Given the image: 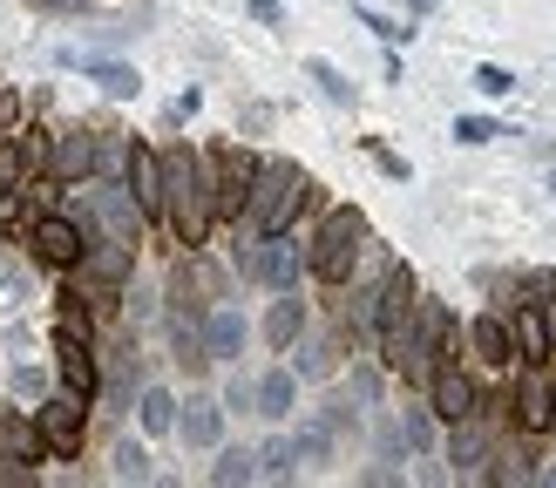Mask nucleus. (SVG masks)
I'll list each match as a JSON object with an SVG mask.
<instances>
[{"instance_id": "1", "label": "nucleus", "mask_w": 556, "mask_h": 488, "mask_svg": "<svg viewBox=\"0 0 556 488\" xmlns=\"http://www.w3.org/2000/svg\"><path fill=\"white\" fill-rule=\"evenodd\" d=\"M163 224L177 231V244H190V252H204V237L217 224V210H211V170H204V156L177 143V150H163Z\"/></svg>"}, {"instance_id": "2", "label": "nucleus", "mask_w": 556, "mask_h": 488, "mask_svg": "<svg viewBox=\"0 0 556 488\" xmlns=\"http://www.w3.org/2000/svg\"><path fill=\"white\" fill-rule=\"evenodd\" d=\"M305 170L292 156H258V170H252V197H244V217L238 224H252V237H286L292 231V217L305 204Z\"/></svg>"}, {"instance_id": "3", "label": "nucleus", "mask_w": 556, "mask_h": 488, "mask_svg": "<svg viewBox=\"0 0 556 488\" xmlns=\"http://www.w3.org/2000/svg\"><path fill=\"white\" fill-rule=\"evenodd\" d=\"M359 258H367V217L359 210H332L326 224L305 237V271L326 279V285H346Z\"/></svg>"}, {"instance_id": "4", "label": "nucleus", "mask_w": 556, "mask_h": 488, "mask_svg": "<svg viewBox=\"0 0 556 488\" xmlns=\"http://www.w3.org/2000/svg\"><path fill=\"white\" fill-rule=\"evenodd\" d=\"M68 217H75L81 231H102L109 244H129V252L143 244V210H136V197H129L123 183H96V190H81V204H75Z\"/></svg>"}, {"instance_id": "5", "label": "nucleus", "mask_w": 556, "mask_h": 488, "mask_svg": "<svg viewBox=\"0 0 556 488\" xmlns=\"http://www.w3.org/2000/svg\"><path fill=\"white\" fill-rule=\"evenodd\" d=\"M129 271H136V252H129V244L89 237V244H81V265H75V292H68V298H89V306H109V298H123Z\"/></svg>"}, {"instance_id": "6", "label": "nucleus", "mask_w": 556, "mask_h": 488, "mask_svg": "<svg viewBox=\"0 0 556 488\" xmlns=\"http://www.w3.org/2000/svg\"><path fill=\"white\" fill-rule=\"evenodd\" d=\"M211 306H225V271H217L204 252H190L170 265V319H190V325H204Z\"/></svg>"}, {"instance_id": "7", "label": "nucleus", "mask_w": 556, "mask_h": 488, "mask_svg": "<svg viewBox=\"0 0 556 488\" xmlns=\"http://www.w3.org/2000/svg\"><path fill=\"white\" fill-rule=\"evenodd\" d=\"M238 271L258 279L271 292H299V271H305V244L286 231V237H258V244H238Z\"/></svg>"}, {"instance_id": "8", "label": "nucleus", "mask_w": 556, "mask_h": 488, "mask_svg": "<svg viewBox=\"0 0 556 488\" xmlns=\"http://www.w3.org/2000/svg\"><path fill=\"white\" fill-rule=\"evenodd\" d=\"M35 434H41V448L54 461H75L81 441H89V400H75V394H48L35 407Z\"/></svg>"}, {"instance_id": "9", "label": "nucleus", "mask_w": 556, "mask_h": 488, "mask_svg": "<svg viewBox=\"0 0 556 488\" xmlns=\"http://www.w3.org/2000/svg\"><path fill=\"white\" fill-rule=\"evenodd\" d=\"M211 210L217 217H244V197H252V170H258V156L252 150H238V143H225L211 163Z\"/></svg>"}, {"instance_id": "10", "label": "nucleus", "mask_w": 556, "mask_h": 488, "mask_svg": "<svg viewBox=\"0 0 556 488\" xmlns=\"http://www.w3.org/2000/svg\"><path fill=\"white\" fill-rule=\"evenodd\" d=\"M27 244H35V258H41V265L75 271V265H81V244H89V231H81L68 210H48V217H35V224H27Z\"/></svg>"}, {"instance_id": "11", "label": "nucleus", "mask_w": 556, "mask_h": 488, "mask_svg": "<svg viewBox=\"0 0 556 488\" xmlns=\"http://www.w3.org/2000/svg\"><path fill=\"white\" fill-rule=\"evenodd\" d=\"M123 190L136 197L143 224H150V217H163V156L143 143V136H129V156H123Z\"/></svg>"}, {"instance_id": "12", "label": "nucleus", "mask_w": 556, "mask_h": 488, "mask_svg": "<svg viewBox=\"0 0 556 488\" xmlns=\"http://www.w3.org/2000/svg\"><path fill=\"white\" fill-rule=\"evenodd\" d=\"M48 177L54 183H89L96 177V129H48Z\"/></svg>"}, {"instance_id": "13", "label": "nucleus", "mask_w": 556, "mask_h": 488, "mask_svg": "<svg viewBox=\"0 0 556 488\" xmlns=\"http://www.w3.org/2000/svg\"><path fill=\"white\" fill-rule=\"evenodd\" d=\"M536 475H543V454H536L530 434H522V441H495L489 461H482L489 488H536Z\"/></svg>"}, {"instance_id": "14", "label": "nucleus", "mask_w": 556, "mask_h": 488, "mask_svg": "<svg viewBox=\"0 0 556 488\" xmlns=\"http://www.w3.org/2000/svg\"><path fill=\"white\" fill-rule=\"evenodd\" d=\"M428 414H441V421H468V414H482L476 380H468L462 367H434V373H428Z\"/></svg>"}, {"instance_id": "15", "label": "nucleus", "mask_w": 556, "mask_h": 488, "mask_svg": "<svg viewBox=\"0 0 556 488\" xmlns=\"http://www.w3.org/2000/svg\"><path fill=\"white\" fill-rule=\"evenodd\" d=\"M549 394H556V373H549V360H543V367H522V380H516L509 407H516V421L530 427V434H543V427H549Z\"/></svg>"}, {"instance_id": "16", "label": "nucleus", "mask_w": 556, "mask_h": 488, "mask_svg": "<svg viewBox=\"0 0 556 488\" xmlns=\"http://www.w3.org/2000/svg\"><path fill=\"white\" fill-rule=\"evenodd\" d=\"M489 448H495V434L482 427V414H468V421H455V434H448V461H441V468H455V475H468V481H482Z\"/></svg>"}, {"instance_id": "17", "label": "nucleus", "mask_w": 556, "mask_h": 488, "mask_svg": "<svg viewBox=\"0 0 556 488\" xmlns=\"http://www.w3.org/2000/svg\"><path fill=\"white\" fill-rule=\"evenodd\" d=\"M244 333H252V325H244L238 306H211L204 312V360L211 367H231L238 352H244Z\"/></svg>"}, {"instance_id": "18", "label": "nucleus", "mask_w": 556, "mask_h": 488, "mask_svg": "<svg viewBox=\"0 0 556 488\" xmlns=\"http://www.w3.org/2000/svg\"><path fill=\"white\" fill-rule=\"evenodd\" d=\"M54 373H62V394L89 400V394H96V360H89V339L54 333Z\"/></svg>"}, {"instance_id": "19", "label": "nucleus", "mask_w": 556, "mask_h": 488, "mask_svg": "<svg viewBox=\"0 0 556 488\" xmlns=\"http://www.w3.org/2000/svg\"><path fill=\"white\" fill-rule=\"evenodd\" d=\"M184 414H177V434L190 448H217V434H225V407H217V394H190L177 400Z\"/></svg>"}, {"instance_id": "20", "label": "nucleus", "mask_w": 556, "mask_h": 488, "mask_svg": "<svg viewBox=\"0 0 556 488\" xmlns=\"http://www.w3.org/2000/svg\"><path fill=\"white\" fill-rule=\"evenodd\" d=\"M292 407H299V380H292V367H271V373L252 380V414H258V421H286Z\"/></svg>"}, {"instance_id": "21", "label": "nucleus", "mask_w": 556, "mask_h": 488, "mask_svg": "<svg viewBox=\"0 0 556 488\" xmlns=\"http://www.w3.org/2000/svg\"><path fill=\"white\" fill-rule=\"evenodd\" d=\"M258 333H265V346H271V352H292V346H299V333H305V298H299V292H278Z\"/></svg>"}, {"instance_id": "22", "label": "nucleus", "mask_w": 556, "mask_h": 488, "mask_svg": "<svg viewBox=\"0 0 556 488\" xmlns=\"http://www.w3.org/2000/svg\"><path fill=\"white\" fill-rule=\"evenodd\" d=\"M468 352H476V360H489V367H509V360H516L509 319H503V312H482L476 325H468Z\"/></svg>"}, {"instance_id": "23", "label": "nucleus", "mask_w": 556, "mask_h": 488, "mask_svg": "<svg viewBox=\"0 0 556 488\" xmlns=\"http://www.w3.org/2000/svg\"><path fill=\"white\" fill-rule=\"evenodd\" d=\"M41 454H48V448H41V434H35V421H27L21 407H14V414H0V461H14V468H35Z\"/></svg>"}, {"instance_id": "24", "label": "nucleus", "mask_w": 556, "mask_h": 488, "mask_svg": "<svg viewBox=\"0 0 556 488\" xmlns=\"http://www.w3.org/2000/svg\"><path fill=\"white\" fill-rule=\"evenodd\" d=\"M509 339H516V352H522L530 367H543V360H549V319H543V306H516Z\"/></svg>"}, {"instance_id": "25", "label": "nucleus", "mask_w": 556, "mask_h": 488, "mask_svg": "<svg viewBox=\"0 0 556 488\" xmlns=\"http://www.w3.org/2000/svg\"><path fill=\"white\" fill-rule=\"evenodd\" d=\"M129 407H136V427L143 434H177V394L170 387H143Z\"/></svg>"}, {"instance_id": "26", "label": "nucleus", "mask_w": 556, "mask_h": 488, "mask_svg": "<svg viewBox=\"0 0 556 488\" xmlns=\"http://www.w3.org/2000/svg\"><path fill=\"white\" fill-rule=\"evenodd\" d=\"M286 441H292V454L305 461V468H326L332 448H340V434H332V427L313 414V421H299V434H286Z\"/></svg>"}, {"instance_id": "27", "label": "nucleus", "mask_w": 556, "mask_h": 488, "mask_svg": "<svg viewBox=\"0 0 556 488\" xmlns=\"http://www.w3.org/2000/svg\"><path fill=\"white\" fill-rule=\"evenodd\" d=\"M81 75H89V81H102V95H116V102L143 95V75H136L129 62H89V54H81Z\"/></svg>"}, {"instance_id": "28", "label": "nucleus", "mask_w": 556, "mask_h": 488, "mask_svg": "<svg viewBox=\"0 0 556 488\" xmlns=\"http://www.w3.org/2000/svg\"><path fill=\"white\" fill-rule=\"evenodd\" d=\"M252 454H258V475H265L271 488H292V481H299V454H292L286 434H271V441H265V448H252Z\"/></svg>"}, {"instance_id": "29", "label": "nucleus", "mask_w": 556, "mask_h": 488, "mask_svg": "<svg viewBox=\"0 0 556 488\" xmlns=\"http://www.w3.org/2000/svg\"><path fill=\"white\" fill-rule=\"evenodd\" d=\"M252 481H258V454L252 448H225V454H217L211 488H252Z\"/></svg>"}, {"instance_id": "30", "label": "nucleus", "mask_w": 556, "mask_h": 488, "mask_svg": "<svg viewBox=\"0 0 556 488\" xmlns=\"http://www.w3.org/2000/svg\"><path fill=\"white\" fill-rule=\"evenodd\" d=\"M109 468H116V481H123V488H150V448L123 434V441H116V461H109Z\"/></svg>"}, {"instance_id": "31", "label": "nucleus", "mask_w": 556, "mask_h": 488, "mask_svg": "<svg viewBox=\"0 0 556 488\" xmlns=\"http://www.w3.org/2000/svg\"><path fill=\"white\" fill-rule=\"evenodd\" d=\"M401 448H414V454H428L434 448V414H428V407H401Z\"/></svg>"}, {"instance_id": "32", "label": "nucleus", "mask_w": 556, "mask_h": 488, "mask_svg": "<svg viewBox=\"0 0 556 488\" xmlns=\"http://www.w3.org/2000/svg\"><path fill=\"white\" fill-rule=\"evenodd\" d=\"M14 150H21V170L27 177H48V129H21Z\"/></svg>"}, {"instance_id": "33", "label": "nucleus", "mask_w": 556, "mask_h": 488, "mask_svg": "<svg viewBox=\"0 0 556 488\" xmlns=\"http://www.w3.org/2000/svg\"><path fill=\"white\" fill-rule=\"evenodd\" d=\"M305 75L319 81V95H326V102H353V81H346L340 68H332V62H319V54H313V62H305Z\"/></svg>"}, {"instance_id": "34", "label": "nucleus", "mask_w": 556, "mask_h": 488, "mask_svg": "<svg viewBox=\"0 0 556 488\" xmlns=\"http://www.w3.org/2000/svg\"><path fill=\"white\" fill-rule=\"evenodd\" d=\"M123 156H129V136L123 129H96V177L102 170H123Z\"/></svg>"}, {"instance_id": "35", "label": "nucleus", "mask_w": 556, "mask_h": 488, "mask_svg": "<svg viewBox=\"0 0 556 488\" xmlns=\"http://www.w3.org/2000/svg\"><path fill=\"white\" fill-rule=\"evenodd\" d=\"M8 387H14V400H48V373H41V367H27V360H21V367L8 373Z\"/></svg>"}, {"instance_id": "36", "label": "nucleus", "mask_w": 556, "mask_h": 488, "mask_svg": "<svg viewBox=\"0 0 556 488\" xmlns=\"http://www.w3.org/2000/svg\"><path fill=\"white\" fill-rule=\"evenodd\" d=\"M359 488H407V468L401 461H367V468H359Z\"/></svg>"}, {"instance_id": "37", "label": "nucleus", "mask_w": 556, "mask_h": 488, "mask_svg": "<svg viewBox=\"0 0 556 488\" xmlns=\"http://www.w3.org/2000/svg\"><path fill=\"white\" fill-rule=\"evenodd\" d=\"M21 183H27L21 150H14V136H0V197H8V190H21Z\"/></svg>"}, {"instance_id": "38", "label": "nucleus", "mask_w": 556, "mask_h": 488, "mask_svg": "<svg viewBox=\"0 0 556 488\" xmlns=\"http://www.w3.org/2000/svg\"><path fill=\"white\" fill-rule=\"evenodd\" d=\"M299 373H305V380L332 373V346H326V339H305V346H299Z\"/></svg>"}, {"instance_id": "39", "label": "nucleus", "mask_w": 556, "mask_h": 488, "mask_svg": "<svg viewBox=\"0 0 556 488\" xmlns=\"http://www.w3.org/2000/svg\"><path fill=\"white\" fill-rule=\"evenodd\" d=\"M455 136H462V143H495V136H509V129H503V123H489V116H462Z\"/></svg>"}, {"instance_id": "40", "label": "nucleus", "mask_w": 556, "mask_h": 488, "mask_svg": "<svg viewBox=\"0 0 556 488\" xmlns=\"http://www.w3.org/2000/svg\"><path fill=\"white\" fill-rule=\"evenodd\" d=\"M476 89H482V95H516V75L495 68V62H482V68H476Z\"/></svg>"}, {"instance_id": "41", "label": "nucleus", "mask_w": 556, "mask_h": 488, "mask_svg": "<svg viewBox=\"0 0 556 488\" xmlns=\"http://www.w3.org/2000/svg\"><path fill=\"white\" fill-rule=\"evenodd\" d=\"M217 407H225V414H252V380L231 373V380H225V400H217Z\"/></svg>"}, {"instance_id": "42", "label": "nucleus", "mask_w": 556, "mask_h": 488, "mask_svg": "<svg viewBox=\"0 0 556 488\" xmlns=\"http://www.w3.org/2000/svg\"><path fill=\"white\" fill-rule=\"evenodd\" d=\"M319 421H326L332 434H353V427H359V414H353L346 400H326V407H319Z\"/></svg>"}, {"instance_id": "43", "label": "nucleus", "mask_w": 556, "mask_h": 488, "mask_svg": "<svg viewBox=\"0 0 556 488\" xmlns=\"http://www.w3.org/2000/svg\"><path fill=\"white\" fill-rule=\"evenodd\" d=\"M359 27H374L380 41H401V35H407V27H394V21H387V14H374V8H359Z\"/></svg>"}, {"instance_id": "44", "label": "nucleus", "mask_w": 556, "mask_h": 488, "mask_svg": "<svg viewBox=\"0 0 556 488\" xmlns=\"http://www.w3.org/2000/svg\"><path fill=\"white\" fill-rule=\"evenodd\" d=\"M353 400H359V407H374V400H380V373L359 367V373H353Z\"/></svg>"}, {"instance_id": "45", "label": "nucleus", "mask_w": 556, "mask_h": 488, "mask_svg": "<svg viewBox=\"0 0 556 488\" xmlns=\"http://www.w3.org/2000/svg\"><path fill=\"white\" fill-rule=\"evenodd\" d=\"M367 150H374V163H380V170H387V177H394V183H407V163H401L394 150H380V143H374V136H367Z\"/></svg>"}, {"instance_id": "46", "label": "nucleus", "mask_w": 556, "mask_h": 488, "mask_svg": "<svg viewBox=\"0 0 556 488\" xmlns=\"http://www.w3.org/2000/svg\"><path fill=\"white\" fill-rule=\"evenodd\" d=\"M252 21H265V27H278V21H286V0H252Z\"/></svg>"}, {"instance_id": "47", "label": "nucleus", "mask_w": 556, "mask_h": 488, "mask_svg": "<svg viewBox=\"0 0 556 488\" xmlns=\"http://www.w3.org/2000/svg\"><path fill=\"white\" fill-rule=\"evenodd\" d=\"M41 14H68V8H89V0H35Z\"/></svg>"}, {"instance_id": "48", "label": "nucleus", "mask_w": 556, "mask_h": 488, "mask_svg": "<svg viewBox=\"0 0 556 488\" xmlns=\"http://www.w3.org/2000/svg\"><path fill=\"white\" fill-rule=\"evenodd\" d=\"M150 488H184V481L177 475H150Z\"/></svg>"}, {"instance_id": "49", "label": "nucleus", "mask_w": 556, "mask_h": 488, "mask_svg": "<svg viewBox=\"0 0 556 488\" xmlns=\"http://www.w3.org/2000/svg\"><path fill=\"white\" fill-rule=\"evenodd\" d=\"M536 488H556V461H549V468H543V475H536Z\"/></svg>"}, {"instance_id": "50", "label": "nucleus", "mask_w": 556, "mask_h": 488, "mask_svg": "<svg viewBox=\"0 0 556 488\" xmlns=\"http://www.w3.org/2000/svg\"><path fill=\"white\" fill-rule=\"evenodd\" d=\"M549 434H556V394H549Z\"/></svg>"}, {"instance_id": "51", "label": "nucleus", "mask_w": 556, "mask_h": 488, "mask_svg": "<svg viewBox=\"0 0 556 488\" xmlns=\"http://www.w3.org/2000/svg\"><path fill=\"white\" fill-rule=\"evenodd\" d=\"M0 285H8V265H0Z\"/></svg>"}, {"instance_id": "52", "label": "nucleus", "mask_w": 556, "mask_h": 488, "mask_svg": "<svg viewBox=\"0 0 556 488\" xmlns=\"http://www.w3.org/2000/svg\"><path fill=\"white\" fill-rule=\"evenodd\" d=\"M421 8H434V0H421Z\"/></svg>"}, {"instance_id": "53", "label": "nucleus", "mask_w": 556, "mask_h": 488, "mask_svg": "<svg viewBox=\"0 0 556 488\" xmlns=\"http://www.w3.org/2000/svg\"><path fill=\"white\" fill-rule=\"evenodd\" d=\"M549 190H556V177H549Z\"/></svg>"}]
</instances>
